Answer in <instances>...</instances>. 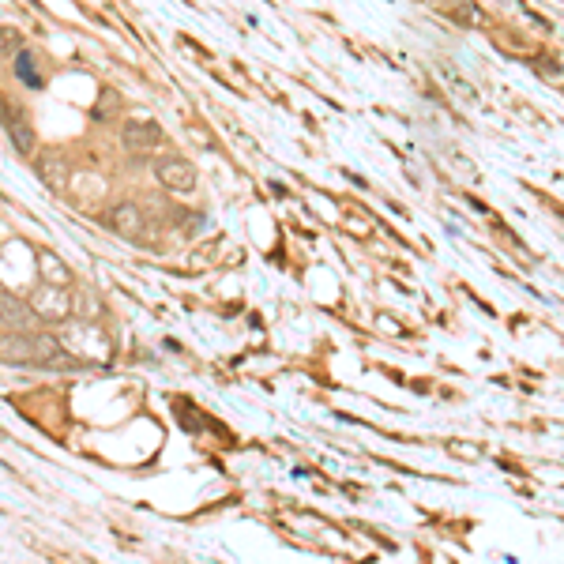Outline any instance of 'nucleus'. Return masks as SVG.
Masks as SVG:
<instances>
[{
    "label": "nucleus",
    "instance_id": "obj_9",
    "mask_svg": "<svg viewBox=\"0 0 564 564\" xmlns=\"http://www.w3.org/2000/svg\"><path fill=\"white\" fill-rule=\"evenodd\" d=\"M38 173H42V181H46L53 192H64L68 181H72V173H68V158L64 155H42L38 158Z\"/></svg>",
    "mask_w": 564,
    "mask_h": 564
},
{
    "label": "nucleus",
    "instance_id": "obj_2",
    "mask_svg": "<svg viewBox=\"0 0 564 564\" xmlns=\"http://www.w3.org/2000/svg\"><path fill=\"white\" fill-rule=\"evenodd\" d=\"M27 309L34 313V320L64 324V320L72 316V298H68V290H61V286H46V282H38V286L31 290V298H27Z\"/></svg>",
    "mask_w": 564,
    "mask_h": 564
},
{
    "label": "nucleus",
    "instance_id": "obj_4",
    "mask_svg": "<svg viewBox=\"0 0 564 564\" xmlns=\"http://www.w3.org/2000/svg\"><path fill=\"white\" fill-rule=\"evenodd\" d=\"M110 230L117 237H128V241H136V237H143V226H147V215H143L140 204H132V200H121V204L110 207Z\"/></svg>",
    "mask_w": 564,
    "mask_h": 564
},
{
    "label": "nucleus",
    "instance_id": "obj_7",
    "mask_svg": "<svg viewBox=\"0 0 564 564\" xmlns=\"http://www.w3.org/2000/svg\"><path fill=\"white\" fill-rule=\"evenodd\" d=\"M4 128H8V140L16 143L19 155H34V128H31V117L27 113H4Z\"/></svg>",
    "mask_w": 564,
    "mask_h": 564
},
{
    "label": "nucleus",
    "instance_id": "obj_1",
    "mask_svg": "<svg viewBox=\"0 0 564 564\" xmlns=\"http://www.w3.org/2000/svg\"><path fill=\"white\" fill-rule=\"evenodd\" d=\"M0 365H42V369H64L76 365L61 350V339L46 331H0Z\"/></svg>",
    "mask_w": 564,
    "mask_h": 564
},
{
    "label": "nucleus",
    "instance_id": "obj_3",
    "mask_svg": "<svg viewBox=\"0 0 564 564\" xmlns=\"http://www.w3.org/2000/svg\"><path fill=\"white\" fill-rule=\"evenodd\" d=\"M155 177H158V185L166 188V192H177V196H188V192L196 188V181H200L196 166H192L188 158H181V155H162V158H158Z\"/></svg>",
    "mask_w": 564,
    "mask_h": 564
},
{
    "label": "nucleus",
    "instance_id": "obj_5",
    "mask_svg": "<svg viewBox=\"0 0 564 564\" xmlns=\"http://www.w3.org/2000/svg\"><path fill=\"white\" fill-rule=\"evenodd\" d=\"M121 140H125L128 151H155L158 143L166 140V132L158 125H151V121H128L121 128Z\"/></svg>",
    "mask_w": 564,
    "mask_h": 564
},
{
    "label": "nucleus",
    "instance_id": "obj_6",
    "mask_svg": "<svg viewBox=\"0 0 564 564\" xmlns=\"http://www.w3.org/2000/svg\"><path fill=\"white\" fill-rule=\"evenodd\" d=\"M0 324H4V331H31L34 313L27 309V301L0 294Z\"/></svg>",
    "mask_w": 564,
    "mask_h": 564
},
{
    "label": "nucleus",
    "instance_id": "obj_8",
    "mask_svg": "<svg viewBox=\"0 0 564 564\" xmlns=\"http://www.w3.org/2000/svg\"><path fill=\"white\" fill-rule=\"evenodd\" d=\"M68 298H72V316H76L79 324H94L102 316V298L94 294L91 286H76Z\"/></svg>",
    "mask_w": 564,
    "mask_h": 564
},
{
    "label": "nucleus",
    "instance_id": "obj_12",
    "mask_svg": "<svg viewBox=\"0 0 564 564\" xmlns=\"http://www.w3.org/2000/svg\"><path fill=\"white\" fill-rule=\"evenodd\" d=\"M0 331H4V324H0Z\"/></svg>",
    "mask_w": 564,
    "mask_h": 564
},
{
    "label": "nucleus",
    "instance_id": "obj_11",
    "mask_svg": "<svg viewBox=\"0 0 564 564\" xmlns=\"http://www.w3.org/2000/svg\"><path fill=\"white\" fill-rule=\"evenodd\" d=\"M16 72H19V79H23V83H31V87H38V83H42V79H38V76L31 72V53H19Z\"/></svg>",
    "mask_w": 564,
    "mask_h": 564
},
{
    "label": "nucleus",
    "instance_id": "obj_10",
    "mask_svg": "<svg viewBox=\"0 0 564 564\" xmlns=\"http://www.w3.org/2000/svg\"><path fill=\"white\" fill-rule=\"evenodd\" d=\"M38 264H42V282L46 286H61V290H68V282H72V271H68V264L64 260H57L53 252H38Z\"/></svg>",
    "mask_w": 564,
    "mask_h": 564
}]
</instances>
